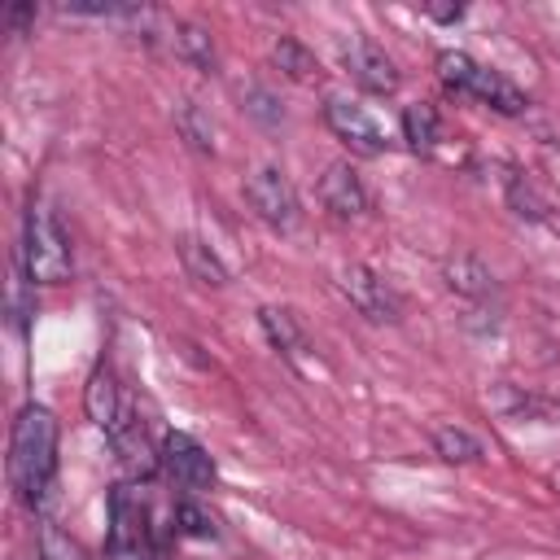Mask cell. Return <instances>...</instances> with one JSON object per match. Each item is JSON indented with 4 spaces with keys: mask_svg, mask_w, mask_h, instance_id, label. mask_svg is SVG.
Instances as JSON below:
<instances>
[{
    "mask_svg": "<svg viewBox=\"0 0 560 560\" xmlns=\"http://www.w3.org/2000/svg\"><path fill=\"white\" fill-rule=\"evenodd\" d=\"M324 118H328V127L354 149V153H363V158H376V153H385V131L376 127V118L363 109V105H354V101H346V96H332L328 105H324Z\"/></svg>",
    "mask_w": 560,
    "mask_h": 560,
    "instance_id": "cell-7",
    "label": "cell"
},
{
    "mask_svg": "<svg viewBox=\"0 0 560 560\" xmlns=\"http://www.w3.org/2000/svg\"><path fill=\"white\" fill-rule=\"evenodd\" d=\"M162 468H166V477L179 490H210V481H214V459L188 433H166V442H162Z\"/></svg>",
    "mask_w": 560,
    "mask_h": 560,
    "instance_id": "cell-6",
    "label": "cell"
},
{
    "mask_svg": "<svg viewBox=\"0 0 560 560\" xmlns=\"http://www.w3.org/2000/svg\"><path fill=\"white\" fill-rule=\"evenodd\" d=\"M341 293L359 306V315H368V319H376V324L398 319V298H394V289H389L376 271H368V267H359V262H350V267L341 271Z\"/></svg>",
    "mask_w": 560,
    "mask_h": 560,
    "instance_id": "cell-8",
    "label": "cell"
},
{
    "mask_svg": "<svg viewBox=\"0 0 560 560\" xmlns=\"http://www.w3.org/2000/svg\"><path fill=\"white\" fill-rule=\"evenodd\" d=\"M446 280H451V289H459V293H468V298H486V293H490V271H486L477 258H455V262L446 267Z\"/></svg>",
    "mask_w": 560,
    "mask_h": 560,
    "instance_id": "cell-19",
    "label": "cell"
},
{
    "mask_svg": "<svg viewBox=\"0 0 560 560\" xmlns=\"http://www.w3.org/2000/svg\"><path fill=\"white\" fill-rule=\"evenodd\" d=\"M109 560H158L153 529H149V503L136 486H114L109 490V538H105Z\"/></svg>",
    "mask_w": 560,
    "mask_h": 560,
    "instance_id": "cell-4",
    "label": "cell"
},
{
    "mask_svg": "<svg viewBox=\"0 0 560 560\" xmlns=\"http://www.w3.org/2000/svg\"><path fill=\"white\" fill-rule=\"evenodd\" d=\"M438 74H442V83H446L451 92H464V96H472V101H481V105H490V109H499V114H521V109H525V96H521L499 70L477 66V61H472L468 52H459V48L438 52Z\"/></svg>",
    "mask_w": 560,
    "mask_h": 560,
    "instance_id": "cell-3",
    "label": "cell"
},
{
    "mask_svg": "<svg viewBox=\"0 0 560 560\" xmlns=\"http://www.w3.org/2000/svg\"><path fill=\"white\" fill-rule=\"evenodd\" d=\"M175 529H179L184 538H210V534H214V521H210L197 503H179V508H175Z\"/></svg>",
    "mask_w": 560,
    "mask_h": 560,
    "instance_id": "cell-21",
    "label": "cell"
},
{
    "mask_svg": "<svg viewBox=\"0 0 560 560\" xmlns=\"http://www.w3.org/2000/svg\"><path fill=\"white\" fill-rule=\"evenodd\" d=\"M433 446H438V455L446 464H472V459H481V442L468 429H459V424H442L433 433Z\"/></svg>",
    "mask_w": 560,
    "mask_h": 560,
    "instance_id": "cell-17",
    "label": "cell"
},
{
    "mask_svg": "<svg viewBox=\"0 0 560 560\" xmlns=\"http://www.w3.org/2000/svg\"><path fill=\"white\" fill-rule=\"evenodd\" d=\"M83 407H88V416H92V424L96 429H105L109 438L127 424V407H122V394H118V381H114V372L101 363L92 376H88V394H83Z\"/></svg>",
    "mask_w": 560,
    "mask_h": 560,
    "instance_id": "cell-10",
    "label": "cell"
},
{
    "mask_svg": "<svg viewBox=\"0 0 560 560\" xmlns=\"http://www.w3.org/2000/svg\"><path fill=\"white\" fill-rule=\"evenodd\" d=\"M175 249H179V258H184V271L197 280V284H228V271H223V262L214 258V249L206 245V241H197V236H179L175 241Z\"/></svg>",
    "mask_w": 560,
    "mask_h": 560,
    "instance_id": "cell-12",
    "label": "cell"
},
{
    "mask_svg": "<svg viewBox=\"0 0 560 560\" xmlns=\"http://www.w3.org/2000/svg\"><path fill=\"white\" fill-rule=\"evenodd\" d=\"M22 267L35 284H66L70 280V241L52 210L44 201H31L26 210V236H22Z\"/></svg>",
    "mask_w": 560,
    "mask_h": 560,
    "instance_id": "cell-2",
    "label": "cell"
},
{
    "mask_svg": "<svg viewBox=\"0 0 560 560\" xmlns=\"http://www.w3.org/2000/svg\"><path fill=\"white\" fill-rule=\"evenodd\" d=\"M39 560H83V551L57 525H44V534H39Z\"/></svg>",
    "mask_w": 560,
    "mask_h": 560,
    "instance_id": "cell-22",
    "label": "cell"
},
{
    "mask_svg": "<svg viewBox=\"0 0 560 560\" xmlns=\"http://www.w3.org/2000/svg\"><path fill=\"white\" fill-rule=\"evenodd\" d=\"M258 319H262V332L271 337V346L284 350L289 359H298V354L306 350V337H302V328H298V319H293L289 311H280V306H262Z\"/></svg>",
    "mask_w": 560,
    "mask_h": 560,
    "instance_id": "cell-15",
    "label": "cell"
},
{
    "mask_svg": "<svg viewBox=\"0 0 560 560\" xmlns=\"http://www.w3.org/2000/svg\"><path fill=\"white\" fill-rule=\"evenodd\" d=\"M245 197H249V206L258 210V219L271 223V228H280V232H293L298 219H302L298 192H293L289 175L276 171V166H258V171L249 175V184H245Z\"/></svg>",
    "mask_w": 560,
    "mask_h": 560,
    "instance_id": "cell-5",
    "label": "cell"
},
{
    "mask_svg": "<svg viewBox=\"0 0 560 560\" xmlns=\"http://www.w3.org/2000/svg\"><path fill=\"white\" fill-rule=\"evenodd\" d=\"M114 446H118V455H122V464L131 468V472H140V477H149L153 468H158V455L149 451V442H144V429L127 416V424L114 433Z\"/></svg>",
    "mask_w": 560,
    "mask_h": 560,
    "instance_id": "cell-16",
    "label": "cell"
},
{
    "mask_svg": "<svg viewBox=\"0 0 560 560\" xmlns=\"http://www.w3.org/2000/svg\"><path fill=\"white\" fill-rule=\"evenodd\" d=\"M402 136H407V144H411L416 153H433V149H438V140H442L438 109H433L429 101L407 105V114H402Z\"/></svg>",
    "mask_w": 560,
    "mask_h": 560,
    "instance_id": "cell-13",
    "label": "cell"
},
{
    "mask_svg": "<svg viewBox=\"0 0 560 560\" xmlns=\"http://www.w3.org/2000/svg\"><path fill=\"white\" fill-rule=\"evenodd\" d=\"M551 228H556V232H560V214H556V219H551Z\"/></svg>",
    "mask_w": 560,
    "mask_h": 560,
    "instance_id": "cell-24",
    "label": "cell"
},
{
    "mask_svg": "<svg viewBox=\"0 0 560 560\" xmlns=\"http://www.w3.org/2000/svg\"><path fill=\"white\" fill-rule=\"evenodd\" d=\"M319 201L337 214V219H359L368 210V192L359 184V175L346 166V162H332L319 179Z\"/></svg>",
    "mask_w": 560,
    "mask_h": 560,
    "instance_id": "cell-11",
    "label": "cell"
},
{
    "mask_svg": "<svg viewBox=\"0 0 560 560\" xmlns=\"http://www.w3.org/2000/svg\"><path fill=\"white\" fill-rule=\"evenodd\" d=\"M175 122H179L184 140H188L197 153H214V127H210V118H206L192 101H184V105L175 109Z\"/></svg>",
    "mask_w": 560,
    "mask_h": 560,
    "instance_id": "cell-18",
    "label": "cell"
},
{
    "mask_svg": "<svg viewBox=\"0 0 560 560\" xmlns=\"http://www.w3.org/2000/svg\"><path fill=\"white\" fill-rule=\"evenodd\" d=\"M57 472V420L48 407L31 402L18 411L13 420V442H9V477L18 486V494L35 508L44 503L48 486Z\"/></svg>",
    "mask_w": 560,
    "mask_h": 560,
    "instance_id": "cell-1",
    "label": "cell"
},
{
    "mask_svg": "<svg viewBox=\"0 0 560 560\" xmlns=\"http://www.w3.org/2000/svg\"><path fill=\"white\" fill-rule=\"evenodd\" d=\"M424 13H429V18H438V22H455V18L464 13V4H438V0H429V4H424Z\"/></svg>",
    "mask_w": 560,
    "mask_h": 560,
    "instance_id": "cell-23",
    "label": "cell"
},
{
    "mask_svg": "<svg viewBox=\"0 0 560 560\" xmlns=\"http://www.w3.org/2000/svg\"><path fill=\"white\" fill-rule=\"evenodd\" d=\"M175 48H179V57H188L192 66H201V70H214V44H210V35H206L201 26L184 22V26L175 31Z\"/></svg>",
    "mask_w": 560,
    "mask_h": 560,
    "instance_id": "cell-20",
    "label": "cell"
},
{
    "mask_svg": "<svg viewBox=\"0 0 560 560\" xmlns=\"http://www.w3.org/2000/svg\"><path fill=\"white\" fill-rule=\"evenodd\" d=\"M271 61H276L293 83H315V79H319V61H315L293 35H280V39L271 44Z\"/></svg>",
    "mask_w": 560,
    "mask_h": 560,
    "instance_id": "cell-14",
    "label": "cell"
},
{
    "mask_svg": "<svg viewBox=\"0 0 560 560\" xmlns=\"http://www.w3.org/2000/svg\"><path fill=\"white\" fill-rule=\"evenodd\" d=\"M341 57H346V66H350V74L368 88V92H376V96H389V92H398V66L385 57V48H376L372 39H363V35H350V44L341 48Z\"/></svg>",
    "mask_w": 560,
    "mask_h": 560,
    "instance_id": "cell-9",
    "label": "cell"
}]
</instances>
